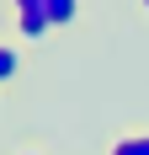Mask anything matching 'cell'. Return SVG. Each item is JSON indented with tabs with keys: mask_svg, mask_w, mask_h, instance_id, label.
Masks as SVG:
<instances>
[{
	"mask_svg": "<svg viewBox=\"0 0 149 155\" xmlns=\"http://www.w3.org/2000/svg\"><path fill=\"white\" fill-rule=\"evenodd\" d=\"M48 27H53V21H48V11H32V16H16V32H21L27 43H43V38H48Z\"/></svg>",
	"mask_w": 149,
	"mask_h": 155,
	"instance_id": "6da1fadb",
	"label": "cell"
},
{
	"mask_svg": "<svg viewBox=\"0 0 149 155\" xmlns=\"http://www.w3.org/2000/svg\"><path fill=\"white\" fill-rule=\"evenodd\" d=\"M48 21H53V27L80 21V0H48Z\"/></svg>",
	"mask_w": 149,
	"mask_h": 155,
	"instance_id": "7a4b0ae2",
	"label": "cell"
},
{
	"mask_svg": "<svg viewBox=\"0 0 149 155\" xmlns=\"http://www.w3.org/2000/svg\"><path fill=\"white\" fill-rule=\"evenodd\" d=\"M106 155H149V134H122Z\"/></svg>",
	"mask_w": 149,
	"mask_h": 155,
	"instance_id": "3957f363",
	"label": "cell"
},
{
	"mask_svg": "<svg viewBox=\"0 0 149 155\" xmlns=\"http://www.w3.org/2000/svg\"><path fill=\"white\" fill-rule=\"evenodd\" d=\"M16 70H21V59H16V48H11V43H0V86H5V80L16 75Z\"/></svg>",
	"mask_w": 149,
	"mask_h": 155,
	"instance_id": "277c9868",
	"label": "cell"
},
{
	"mask_svg": "<svg viewBox=\"0 0 149 155\" xmlns=\"http://www.w3.org/2000/svg\"><path fill=\"white\" fill-rule=\"evenodd\" d=\"M16 16H32V11H48V0H11Z\"/></svg>",
	"mask_w": 149,
	"mask_h": 155,
	"instance_id": "5b68a950",
	"label": "cell"
},
{
	"mask_svg": "<svg viewBox=\"0 0 149 155\" xmlns=\"http://www.w3.org/2000/svg\"><path fill=\"white\" fill-rule=\"evenodd\" d=\"M21 155H43V150H21Z\"/></svg>",
	"mask_w": 149,
	"mask_h": 155,
	"instance_id": "8992f818",
	"label": "cell"
},
{
	"mask_svg": "<svg viewBox=\"0 0 149 155\" xmlns=\"http://www.w3.org/2000/svg\"><path fill=\"white\" fill-rule=\"evenodd\" d=\"M144 11H149V0H144Z\"/></svg>",
	"mask_w": 149,
	"mask_h": 155,
	"instance_id": "52a82bcc",
	"label": "cell"
}]
</instances>
